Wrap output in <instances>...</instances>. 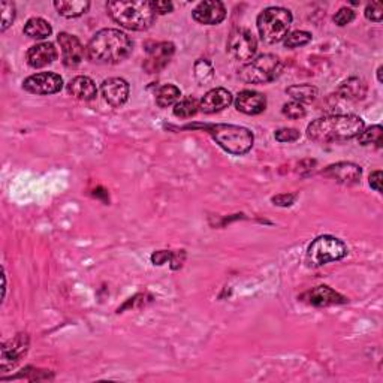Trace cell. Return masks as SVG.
<instances>
[{"label": "cell", "instance_id": "obj_1", "mask_svg": "<svg viewBox=\"0 0 383 383\" xmlns=\"http://www.w3.org/2000/svg\"><path fill=\"white\" fill-rule=\"evenodd\" d=\"M134 42L126 33L117 29H103L90 39L85 54L90 62L98 65H117L132 53Z\"/></svg>", "mask_w": 383, "mask_h": 383}, {"label": "cell", "instance_id": "obj_2", "mask_svg": "<svg viewBox=\"0 0 383 383\" xmlns=\"http://www.w3.org/2000/svg\"><path fill=\"white\" fill-rule=\"evenodd\" d=\"M364 120L353 114H338L316 118L307 127V136L320 144L343 143L358 136L364 130Z\"/></svg>", "mask_w": 383, "mask_h": 383}, {"label": "cell", "instance_id": "obj_3", "mask_svg": "<svg viewBox=\"0 0 383 383\" xmlns=\"http://www.w3.org/2000/svg\"><path fill=\"white\" fill-rule=\"evenodd\" d=\"M108 15L121 28L143 32L150 29L156 20V11L147 0H116L107 3Z\"/></svg>", "mask_w": 383, "mask_h": 383}, {"label": "cell", "instance_id": "obj_4", "mask_svg": "<svg viewBox=\"0 0 383 383\" xmlns=\"http://www.w3.org/2000/svg\"><path fill=\"white\" fill-rule=\"evenodd\" d=\"M207 132L213 136L225 152L234 156H242L250 152L255 143V136L249 129L235 125H208Z\"/></svg>", "mask_w": 383, "mask_h": 383}, {"label": "cell", "instance_id": "obj_5", "mask_svg": "<svg viewBox=\"0 0 383 383\" xmlns=\"http://www.w3.org/2000/svg\"><path fill=\"white\" fill-rule=\"evenodd\" d=\"M256 24L260 39L267 43H277L283 41L289 33L292 14L289 10L280 6L267 8L259 14Z\"/></svg>", "mask_w": 383, "mask_h": 383}, {"label": "cell", "instance_id": "obj_6", "mask_svg": "<svg viewBox=\"0 0 383 383\" xmlns=\"http://www.w3.org/2000/svg\"><path fill=\"white\" fill-rule=\"evenodd\" d=\"M283 63L274 54H260L242 66L240 78L247 84H265L282 74Z\"/></svg>", "mask_w": 383, "mask_h": 383}, {"label": "cell", "instance_id": "obj_7", "mask_svg": "<svg viewBox=\"0 0 383 383\" xmlns=\"http://www.w3.org/2000/svg\"><path fill=\"white\" fill-rule=\"evenodd\" d=\"M347 255V247L343 241H340L331 235H322L311 241L307 249L306 262L309 267H322L329 262H335Z\"/></svg>", "mask_w": 383, "mask_h": 383}, {"label": "cell", "instance_id": "obj_8", "mask_svg": "<svg viewBox=\"0 0 383 383\" xmlns=\"http://www.w3.org/2000/svg\"><path fill=\"white\" fill-rule=\"evenodd\" d=\"M258 42L253 33L245 28L234 29L228 39V53L237 62H250L256 54Z\"/></svg>", "mask_w": 383, "mask_h": 383}, {"label": "cell", "instance_id": "obj_9", "mask_svg": "<svg viewBox=\"0 0 383 383\" xmlns=\"http://www.w3.org/2000/svg\"><path fill=\"white\" fill-rule=\"evenodd\" d=\"M63 80L62 76L54 72H41L25 78L23 89L33 94H54L62 90Z\"/></svg>", "mask_w": 383, "mask_h": 383}, {"label": "cell", "instance_id": "obj_10", "mask_svg": "<svg viewBox=\"0 0 383 383\" xmlns=\"http://www.w3.org/2000/svg\"><path fill=\"white\" fill-rule=\"evenodd\" d=\"M176 47L172 42H159L147 51V59L144 62V69L149 74H158L159 71L169 63Z\"/></svg>", "mask_w": 383, "mask_h": 383}, {"label": "cell", "instance_id": "obj_11", "mask_svg": "<svg viewBox=\"0 0 383 383\" xmlns=\"http://www.w3.org/2000/svg\"><path fill=\"white\" fill-rule=\"evenodd\" d=\"M28 347L29 338L25 334H19L17 337L11 338L8 343H5L2 347V362H0L2 371H8L15 367L23 358V355L28 352Z\"/></svg>", "mask_w": 383, "mask_h": 383}, {"label": "cell", "instance_id": "obj_12", "mask_svg": "<svg viewBox=\"0 0 383 383\" xmlns=\"http://www.w3.org/2000/svg\"><path fill=\"white\" fill-rule=\"evenodd\" d=\"M101 92H102L103 99H105L111 107L117 108L127 102L130 87H129L127 81L123 80V78L114 76V78H108V80L102 83Z\"/></svg>", "mask_w": 383, "mask_h": 383}, {"label": "cell", "instance_id": "obj_13", "mask_svg": "<svg viewBox=\"0 0 383 383\" xmlns=\"http://www.w3.org/2000/svg\"><path fill=\"white\" fill-rule=\"evenodd\" d=\"M192 17H194L195 21L201 24L214 25L225 20L226 8L219 0H205V2H201L195 8Z\"/></svg>", "mask_w": 383, "mask_h": 383}, {"label": "cell", "instance_id": "obj_14", "mask_svg": "<svg viewBox=\"0 0 383 383\" xmlns=\"http://www.w3.org/2000/svg\"><path fill=\"white\" fill-rule=\"evenodd\" d=\"M57 41L60 43V48H62L65 66L76 68L83 62L85 50L83 47V43L80 42V39L74 37V34L60 33L57 37Z\"/></svg>", "mask_w": 383, "mask_h": 383}, {"label": "cell", "instance_id": "obj_15", "mask_svg": "<svg viewBox=\"0 0 383 383\" xmlns=\"http://www.w3.org/2000/svg\"><path fill=\"white\" fill-rule=\"evenodd\" d=\"M235 108L242 112V114L258 116L265 111L267 98L265 94L255 90H242L235 99Z\"/></svg>", "mask_w": 383, "mask_h": 383}, {"label": "cell", "instance_id": "obj_16", "mask_svg": "<svg viewBox=\"0 0 383 383\" xmlns=\"http://www.w3.org/2000/svg\"><path fill=\"white\" fill-rule=\"evenodd\" d=\"M232 103V94L226 89L222 87H217L208 93H205L204 98L199 102V110L205 114H214V112L223 111L225 108H228Z\"/></svg>", "mask_w": 383, "mask_h": 383}, {"label": "cell", "instance_id": "obj_17", "mask_svg": "<svg viewBox=\"0 0 383 383\" xmlns=\"http://www.w3.org/2000/svg\"><path fill=\"white\" fill-rule=\"evenodd\" d=\"M325 176L335 178L342 185H356L361 180L362 169L352 162H340L325 169Z\"/></svg>", "mask_w": 383, "mask_h": 383}, {"label": "cell", "instance_id": "obj_18", "mask_svg": "<svg viewBox=\"0 0 383 383\" xmlns=\"http://www.w3.org/2000/svg\"><path fill=\"white\" fill-rule=\"evenodd\" d=\"M25 59H28L29 66H32L34 69L43 68V66L51 65L57 59V50L54 47V43L41 42V43H37V45L29 48Z\"/></svg>", "mask_w": 383, "mask_h": 383}, {"label": "cell", "instance_id": "obj_19", "mask_svg": "<svg viewBox=\"0 0 383 383\" xmlns=\"http://www.w3.org/2000/svg\"><path fill=\"white\" fill-rule=\"evenodd\" d=\"M306 300L311 306L316 307H327V306H334V304H344L347 300L338 292L333 291L328 286H318L315 289L307 292Z\"/></svg>", "mask_w": 383, "mask_h": 383}, {"label": "cell", "instance_id": "obj_20", "mask_svg": "<svg viewBox=\"0 0 383 383\" xmlns=\"http://www.w3.org/2000/svg\"><path fill=\"white\" fill-rule=\"evenodd\" d=\"M68 92L78 101L89 102V101H93L96 98V94H98V87H96L92 78L80 75L69 81Z\"/></svg>", "mask_w": 383, "mask_h": 383}, {"label": "cell", "instance_id": "obj_21", "mask_svg": "<svg viewBox=\"0 0 383 383\" xmlns=\"http://www.w3.org/2000/svg\"><path fill=\"white\" fill-rule=\"evenodd\" d=\"M54 8L57 12L66 19H76L89 11L90 2L87 0H56Z\"/></svg>", "mask_w": 383, "mask_h": 383}, {"label": "cell", "instance_id": "obj_22", "mask_svg": "<svg viewBox=\"0 0 383 383\" xmlns=\"http://www.w3.org/2000/svg\"><path fill=\"white\" fill-rule=\"evenodd\" d=\"M338 94L347 101H361L367 94V85L361 78H349L338 87Z\"/></svg>", "mask_w": 383, "mask_h": 383}, {"label": "cell", "instance_id": "obj_23", "mask_svg": "<svg viewBox=\"0 0 383 383\" xmlns=\"http://www.w3.org/2000/svg\"><path fill=\"white\" fill-rule=\"evenodd\" d=\"M25 37H29L32 39H47L53 33V28H51L50 23L39 17H33L28 23H25L23 29Z\"/></svg>", "mask_w": 383, "mask_h": 383}, {"label": "cell", "instance_id": "obj_24", "mask_svg": "<svg viewBox=\"0 0 383 383\" xmlns=\"http://www.w3.org/2000/svg\"><path fill=\"white\" fill-rule=\"evenodd\" d=\"M286 93L297 102H313L318 96V89L310 84H297L286 89Z\"/></svg>", "mask_w": 383, "mask_h": 383}, {"label": "cell", "instance_id": "obj_25", "mask_svg": "<svg viewBox=\"0 0 383 383\" xmlns=\"http://www.w3.org/2000/svg\"><path fill=\"white\" fill-rule=\"evenodd\" d=\"M181 92L178 87L172 85V84H167L159 89L158 94H156V103L161 108H168L171 105H176V103L180 101Z\"/></svg>", "mask_w": 383, "mask_h": 383}, {"label": "cell", "instance_id": "obj_26", "mask_svg": "<svg viewBox=\"0 0 383 383\" xmlns=\"http://www.w3.org/2000/svg\"><path fill=\"white\" fill-rule=\"evenodd\" d=\"M194 74H195L196 81L201 85L210 84L214 80V69H213L211 63L205 59L196 60L195 66H194Z\"/></svg>", "mask_w": 383, "mask_h": 383}, {"label": "cell", "instance_id": "obj_27", "mask_svg": "<svg viewBox=\"0 0 383 383\" xmlns=\"http://www.w3.org/2000/svg\"><path fill=\"white\" fill-rule=\"evenodd\" d=\"M199 110V102L194 98H185L174 105V116L180 118L194 117Z\"/></svg>", "mask_w": 383, "mask_h": 383}, {"label": "cell", "instance_id": "obj_28", "mask_svg": "<svg viewBox=\"0 0 383 383\" xmlns=\"http://www.w3.org/2000/svg\"><path fill=\"white\" fill-rule=\"evenodd\" d=\"M382 134H383V129L380 125L371 126L369 129L362 130V132L358 135V141L361 145L376 144L377 147H380L382 145Z\"/></svg>", "mask_w": 383, "mask_h": 383}, {"label": "cell", "instance_id": "obj_29", "mask_svg": "<svg viewBox=\"0 0 383 383\" xmlns=\"http://www.w3.org/2000/svg\"><path fill=\"white\" fill-rule=\"evenodd\" d=\"M286 48H298L304 47L311 41V33L304 30H295L292 33H287V37L283 39Z\"/></svg>", "mask_w": 383, "mask_h": 383}, {"label": "cell", "instance_id": "obj_30", "mask_svg": "<svg viewBox=\"0 0 383 383\" xmlns=\"http://www.w3.org/2000/svg\"><path fill=\"white\" fill-rule=\"evenodd\" d=\"M283 114L286 117H289L292 120H297V118H302L304 116H306V107L302 105L301 102H297V101H292L289 103H284L283 105Z\"/></svg>", "mask_w": 383, "mask_h": 383}, {"label": "cell", "instance_id": "obj_31", "mask_svg": "<svg viewBox=\"0 0 383 383\" xmlns=\"http://www.w3.org/2000/svg\"><path fill=\"white\" fill-rule=\"evenodd\" d=\"M0 11H2V32H5L15 20V5L11 2H2Z\"/></svg>", "mask_w": 383, "mask_h": 383}, {"label": "cell", "instance_id": "obj_32", "mask_svg": "<svg viewBox=\"0 0 383 383\" xmlns=\"http://www.w3.org/2000/svg\"><path fill=\"white\" fill-rule=\"evenodd\" d=\"M300 130L293 129V127H283V129H278L277 132L274 134V138L277 139L278 143H293V141H298L300 139Z\"/></svg>", "mask_w": 383, "mask_h": 383}, {"label": "cell", "instance_id": "obj_33", "mask_svg": "<svg viewBox=\"0 0 383 383\" xmlns=\"http://www.w3.org/2000/svg\"><path fill=\"white\" fill-rule=\"evenodd\" d=\"M365 17L367 20L374 21V23H380L383 19V3L382 2H371L365 8Z\"/></svg>", "mask_w": 383, "mask_h": 383}, {"label": "cell", "instance_id": "obj_34", "mask_svg": "<svg viewBox=\"0 0 383 383\" xmlns=\"http://www.w3.org/2000/svg\"><path fill=\"white\" fill-rule=\"evenodd\" d=\"M355 20V12L351 10V8H342L340 11H338L334 15V23L337 25H346V24H351Z\"/></svg>", "mask_w": 383, "mask_h": 383}, {"label": "cell", "instance_id": "obj_35", "mask_svg": "<svg viewBox=\"0 0 383 383\" xmlns=\"http://www.w3.org/2000/svg\"><path fill=\"white\" fill-rule=\"evenodd\" d=\"M295 199H297V195H287V194H283V195H278V196H274L273 198V203L276 205H280V207H289L295 203Z\"/></svg>", "mask_w": 383, "mask_h": 383}, {"label": "cell", "instance_id": "obj_36", "mask_svg": "<svg viewBox=\"0 0 383 383\" xmlns=\"http://www.w3.org/2000/svg\"><path fill=\"white\" fill-rule=\"evenodd\" d=\"M370 186L376 192H382V171H374L370 174Z\"/></svg>", "mask_w": 383, "mask_h": 383}, {"label": "cell", "instance_id": "obj_37", "mask_svg": "<svg viewBox=\"0 0 383 383\" xmlns=\"http://www.w3.org/2000/svg\"><path fill=\"white\" fill-rule=\"evenodd\" d=\"M152 3H153L156 14H161V15L169 14L174 10V6H172L171 2H152Z\"/></svg>", "mask_w": 383, "mask_h": 383}, {"label": "cell", "instance_id": "obj_38", "mask_svg": "<svg viewBox=\"0 0 383 383\" xmlns=\"http://www.w3.org/2000/svg\"><path fill=\"white\" fill-rule=\"evenodd\" d=\"M169 258H171V255L167 253V251H156V253H153V256H152V260L154 264L162 265L165 260L169 259Z\"/></svg>", "mask_w": 383, "mask_h": 383}, {"label": "cell", "instance_id": "obj_39", "mask_svg": "<svg viewBox=\"0 0 383 383\" xmlns=\"http://www.w3.org/2000/svg\"><path fill=\"white\" fill-rule=\"evenodd\" d=\"M382 72H383V66H379V69H377V80H379V83H383Z\"/></svg>", "mask_w": 383, "mask_h": 383}]
</instances>
